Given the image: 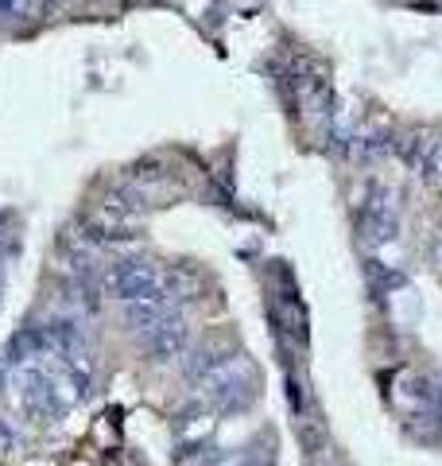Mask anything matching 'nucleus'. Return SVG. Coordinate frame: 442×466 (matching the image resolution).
I'll return each mask as SVG.
<instances>
[{
  "label": "nucleus",
  "instance_id": "nucleus-1",
  "mask_svg": "<svg viewBox=\"0 0 442 466\" xmlns=\"http://www.w3.org/2000/svg\"><path fill=\"white\" fill-rule=\"evenodd\" d=\"M105 291L121 303H140V299L175 303L179 280L167 276L159 265H152V260H144V257H125V260H113V268L105 272Z\"/></svg>",
  "mask_w": 442,
  "mask_h": 466
},
{
  "label": "nucleus",
  "instance_id": "nucleus-2",
  "mask_svg": "<svg viewBox=\"0 0 442 466\" xmlns=\"http://www.w3.org/2000/svg\"><path fill=\"white\" fill-rule=\"evenodd\" d=\"M202 389L217 408H226L229 412V408H245L248 400L256 397V373H253V366H248L245 358H233L214 377H206Z\"/></svg>",
  "mask_w": 442,
  "mask_h": 466
},
{
  "label": "nucleus",
  "instance_id": "nucleus-3",
  "mask_svg": "<svg viewBox=\"0 0 442 466\" xmlns=\"http://www.w3.org/2000/svg\"><path fill=\"white\" fill-rule=\"evenodd\" d=\"M396 152L423 179H442V137L438 133H411L396 144Z\"/></svg>",
  "mask_w": 442,
  "mask_h": 466
},
{
  "label": "nucleus",
  "instance_id": "nucleus-4",
  "mask_svg": "<svg viewBox=\"0 0 442 466\" xmlns=\"http://www.w3.org/2000/svg\"><path fill=\"white\" fill-rule=\"evenodd\" d=\"M140 342L144 350L152 354L156 361H171V358H183L186 346H190V330L183 327V319H175V311L167 319H159L156 327L140 330Z\"/></svg>",
  "mask_w": 442,
  "mask_h": 466
},
{
  "label": "nucleus",
  "instance_id": "nucleus-5",
  "mask_svg": "<svg viewBox=\"0 0 442 466\" xmlns=\"http://www.w3.org/2000/svg\"><path fill=\"white\" fill-rule=\"evenodd\" d=\"M357 229H361V238L368 245H385L396 238V207L388 202L385 191H373L365 202H361V210H357Z\"/></svg>",
  "mask_w": 442,
  "mask_h": 466
}]
</instances>
